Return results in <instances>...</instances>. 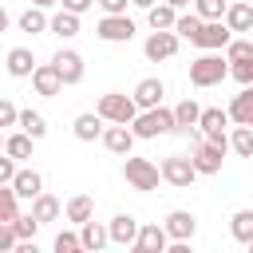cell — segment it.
<instances>
[{
  "instance_id": "1",
  "label": "cell",
  "mask_w": 253,
  "mask_h": 253,
  "mask_svg": "<svg viewBox=\"0 0 253 253\" xmlns=\"http://www.w3.org/2000/svg\"><path fill=\"white\" fill-rule=\"evenodd\" d=\"M130 130H134V138H158V134H170V130H178V123H174V107H150V111H138L134 115V123H130Z\"/></svg>"
},
{
  "instance_id": "2",
  "label": "cell",
  "mask_w": 253,
  "mask_h": 253,
  "mask_svg": "<svg viewBox=\"0 0 253 253\" xmlns=\"http://www.w3.org/2000/svg\"><path fill=\"white\" fill-rule=\"evenodd\" d=\"M225 75H229V59H225L221 51H202V55L190 63V83H194V87H217Z\"/></svg>"
},
{
  "instance_id": "3",
  "label": "cell",
  "mask_w": 253,
  "mask_h": 253,
  "mask_svg": "<svg viewBox=\"0 0 253 253\" xmlns=\"http://www.w3.org/2000/svg\"><path fill=\"white\" fill-rule=\"evenodd\" d=\"M99 115H103V123H134V115H138V103H134V95H123V91H107L103 99H99V107H95Z\"/></svg>"
},
{
  "instance_id": "4",
  "label": "cell",
  "mask_w": 253,
  "mask_h": 253,
  "mask_svg": "<svg viewBox=\"0 0 253 253\" xmlns=\"http://www.w3.org/2000/svg\"><path fill=\"white\" fill-rule=\"evenodd\" d=\"M123 178H126V186H134V190H158L162 170H158L150 158H134V154H126V162H123Z\"/></svg>"
},
{
  "instance_id": "5",
  "label": "cell",
  "mask_w": 253,
  "mask_h": 253,
  "mask_svg": "<svg viewBox=\"0 0 253 253\" xmlns=\"http://www.w3.org/2000/svg\"><path fill=\"white\" fill-rule=\"evenodd\" d=\"M158 170H162V182H170L174 190H186V186H194V178H198V166H194V158H186V154H166Z\"/></svg>"
},
{
  "instance_id": "6",
  "label": "cell",
  "mask_w": 253,
  "mask_h": 253,
  "mask_svg": "<svg viewBox=\"0 0 253 253\" xmlns=\"http://www.w3.org/2000/svg\"><path fill=\"white\" fill-rule=\"evenodd\" d=\"M225 126H229V111H221V107H202V119H198L202 138H210V142H217V146L229 150V134H225Z\"/></svg>"
},
{
  "instance_id": "7",
  "label": "cell",
  "mask_w": 253,
  "mask_h": 253,
  "mask_svg": "<svg viewBox=\"0 0 253 253\" xmlns=\"http://www.w3.org/2000/svg\"><path fill=\"white\" fill-rule=\"evenodd\" d=\"M178 43H182V36H178L174 28H162V32H150V36H146L142 55H146L150 63H162V59H170V55L178 51Z\"/></svg>"
},
{
  "instance_id": "8",
  "label": "cell",
  "mask_w": 253,
  "mask_h": 253,
  "mask_svg": "<svg viewBox=\"0 0 253 253\" xmlns=\"http://www.w3.org/2000/svg\"><path fill=\"white\" fill-rule=\"evenodd\" d=\"M95 36L103 40V43H126L130 36H134V20L123 12V16H103L99 24H95Z\"/></svg>"
},
{
  "instance_id": "9",
  "label": "cell",
  "mask_w": 253,
  "mask_h": 253,
  "mask_svg": "<svg viewBox=\"0 0 253 253\" xmlns=\"http://www.w3.org/2000/svg\"><path fill=\"white\" fill-rule=\"evenodd\" d=\"M229 40H233V32H229L225 20H206L202 32L194 36V47H202V51H225Z\"/></svg>"
},
{
  "instance_id": "10",
  "label": "cell",
  "mask_w": 253,
  "mask_h": 253,
  "mask_svg": "<svg viewBox=\"0 0 253 253\" xmlns=\"http://www.w3.org/2000/svg\"><path fill=\"white\" fill-rule=\"evenodd\" d=\"M190 158H194L198 174H217V170H221V162H225V146H217V142H210V138H198Z\"/></svg>"
},
{
  "instance_id": "11",
  "label": "cell",
  "mask_w": 253,
  "mask_h": 253,
  "mask_svg": "<svg viewBox=\"0 0 253 253\" xmlns=\"http://www.w3.org/2000/svg\"><path fill=\"white\" fill-rule=\"evenodd\" d=\"M32 87H36V95L55 99L67 83H63V75H59V67H55V63H36V71H32Z\"/></svg>"
},
{
  "instance_id": "12",
  "label": "cell",
  "mask_w": 253,
  "mask_h": 253,
  "mask_svg": "<svg viewBox=\"0 0 253 253\" xmlns=\"http://www.w3.org/2000/svg\"><path fill=\"white\" fill-rule=\"evenodd\" d=\"M130 249H134V253H166V249H170L166 225H138V237H134Z\"/></svg>"
},
{
  "instance_id": "13",
  "label": "cell",
  "mask_w": 253,
  "mask_h": 253,
  "mask_svg": "<svg viewBox=\"0 0 253 253\" xmlns=\"http://www.w3.org/2000/svg\"><path fill=\"white\" fill-rule=\"evenodd\" d=\"M51 63L59 67V75H63V83H67V87L83 83V71H87V67H83V55H79V51H71V47H59V51L51 55Z\"/></svg>"
},
{
  "instance_id": "14",
  "label": "cell",
  "mask_w": 253,
  "mask_h": 253,
  "mask_svg": "<svg viewBox=\"0 0 253 253\" xmlns=\"http://www.w3.org/2000/svg\"><path fill=\"white\" fill-rule=\"evenodd\" d=\"M103 146H107L111 154L126 158V154L134 150V130H130L126 123H111V126H103Z\"/></svg>"
},
{
  "instance_id": "15",
  "label": "cell",
  "mask_w": 253,
  "mask_h": 253,
  "mask_svg": "<svg viewBox=\"0 0 253 253\" xmlns=\"http://www.w3.org/2000/svg\"><path fill=\"white\" fill-rule=\"evenodd\" d=\"M162 225H166V233H170V241H190V237L198 233V217H194L190 210H170Z\"/></svg>"
},
{
  "instance_id": "16",
  "label": "cell",
  "mask_w": 253,
  "mask_h": 253,
  "mask_svg": "<svg viewBox=\"0 0 253 253\" xmlns=\"http://www.w3.org/2000/svg\"><path fill=\"white\" fill-rule=\"evenodd\" d=\"M162 95H166V83H162L158 75H146V79L134 87V103H138V111L158 107V103H162Z\"/></svg>"
},
{
  "instance_id": "17",
  "label": "cell",
  "mask_w": 253,
  "mask_h": 253,
  "mask_svg": "<svg viewBox=\"0 0 253 253\" xmlns=\"http://www.w3.org/2000/svg\"><path fill=\"white\" fill-rule=\"evenodd\" d=\"M107 233H111V245H134L138 221H134L130 213H115V217L107 221Z\"/></svg>"
},
{
  "instance_id": "18",
  "label": "cell",
  "mask_w": 253,
  "mask_h": 253,
  "mask_svg": "<svg viewBox=\"0 0 253 253\" xmlns=\"http://www.w3.org/2000/svg\"><path fill=\"white\" fill-rule=\"evenodd\" d=\"M225 111H229V123H245V126H249V123H253V83H245V87L229 99Z\"/></svg>"
},
{
  "instance_id": "19",
  "label": "cell",
  "mask_w": 253,
  "mask_h": 253,
  "mask_svg": "<svg viewBox=\"0 0 253 253\" xmlns=\"http://www.w3.org/2000/svg\"><path fill=\"white\" fill-rule=\"evenodd\" d=\"M4 67H8L12 79H28V75L36 71V55H32V47H12L8 59H4Z\"/></svg>"
},
{
  "instance_id": "20",
  "label": "cell",
  "mask_w": 253,
  "mask_h": 253,
  "mask_svg": "<svg viewBox=\"0 0 253 253\" xmlns=\"http://www.w3.org/2000/svg\"><path fill=\"white\" fill-rule=\"evenodd\" d=\"M71 130H75V138H79V142H95V138H103V115H99V111L75 115Z\"/></svg>"
},
{
  "instance_id": "21",
  "label": "cell",
  "mask_w": 253,
  "mask_h": 253,
  "mask_svg": "<svg viewBox=\"0 0 253 253\" xmlns=\"http://www.w3.org/2000/svg\"><path fill=\"white\" fill-rule=\"evenodd\" d=\"M12 190H16L24 202H32L36 194H43V178H40V170H16V178H12Z\"/></svg>"
},
{
  "instance_id": "22",
  "label": "cell",
  "mask_w": 253,
  "mask_h": 253,
  "mask_svg": "<svg viewBox=\"0 0 253 253\" xmlns=\"http://www.w3.org/2000/svg\"><path fill=\"white\" fill-rule=\"evenodd\" d=\"M79 241H83V249H95V253H99L103 245H111V233H107V225H103V221H95V217H91V221H83V225H79Z\"/></svg>"
},
{
  "instance_id": "23",
  "label": "cell",
  "mask_w": 253,
  "mask_h": 253,
  "mask_svg": "<svg viewBox=\"0 0 253 253\" xmlns=\"http://www.w3.org/2000/svg\"><path fill=\"white\" fill-rule=\"evenodd\" d=\"M63 213H67V221L83 225V221H91V217H95V202H91L87 194H71V198H67V206H63Z\"/></svg>"
},
{
  "instance_id": "24",
  "label": "cell",
  "mask_w": 253,
  "mask_h": 253,
  "mask_svg": "<svg viewBox=\"0 0 253 253\" xmlns=\"http://www.w3.org/2000/svg\"><path fill=\"white\" fill-rule=\"evenodd\" d=\"M225 24H229V32H249V28H253V4H249V0L229 4V8H225Z\"/></svg>"
},
{
  "instance_id": "25",
  "label": "cell",
  "mask_w": 253,
  "mask_h": 253,
  "mask_svg": "<svg viewBox=\"0 0 253 253\" xmlns=\"http://www.w3.org/2000/svg\"><path fill=\"white\" fill-rule=\"evenodd\" d=\"M174 20H178V8H174V4H166V0L146 8V24H150L154 32H162V28H174Z\"/></svg>"
},
{
  "instance_id": "26",
  "label": "cell",
  "mask_w": 253,
  "mask_h": 253,
  "mask_svg": "<svg viewBox=\"0 0 253 253\" xmlns=\"http://www.w3.org/2000/svg\"><path fill=\"white\" fill-rule=\"evenodd\" d=\"M32 213L40 217V225H43V221H55V217L63 213V202L51 198V194H36V198H32Z\"/></svg>"
},
{
  "instance_id": "27",
  "label": "cell",
  "mask_w": 253,
  "mask_h": 253,
  "mask_svg": "<svg viewBox=\"0 0 253 253\" xmlns=\"http://www.w3.org/2000/svg\"><path fill=\"white\" fill-rule=\"evenodd\" d=\"M47 32H55L59 40H71V36H79V16L67 12V8H59V12L51 16V28H47Z\"/></svg>"
},
{
  "instance_id": "28",
  "label": "cell",
  "mask_w": 253,
  "mask_h": 253,
  "mask_svg": "<svg viewBox=\"0 0 253 253\" xmlns=\"http://www.w3.org/2000/svg\"><path fill=\"white\" fill-rule=\"evenodd\" d=\"M229 233H233V241L249 245V241H253V210H237V213L229 217Z\"/></svg>"
},
{
  "instance_id": "29",
  "label": "cell",
  "mask_w": 253,
  "mask_h": 253,
  "mask_svg": "<svg viewBox=\"0 0 253 253\" xmlns=\"http://www.w3.org/2000/svg\"><path fill=\"white\" fill-rule=\"evenodd\" d=\"M198 119H202V107H198L194 99H182V103L174 107V123H178V130H194Z\"/></svg>"
},
{
  "instance_id": "30",
  "label": "cell",
  "mask_w": 253,
  "mask_h": 253,
  "mask_svg": "<svg viewBox=\"0 0 253 253\" xmlns=\"http://www.w3.org/2000/svg\"><path fill=\"white\" fill-rule=\"evenodd\" d=\"M32 142H36V138H32L28 130H16V134L4 138V150H8L16 162H24V158H32Z\"/></svg>"
},
{
  "instance_id": "31",
  "label": "cell",
  "mask_w": 253,
  "mask_h": 253,
  "mask_svg": "<svg viewBox=\"0 0 253 253\" xmlns=\"http://www.w3.org/2000/svg\"><path fill=\"white\" fill-rule=\"evenodd\" d=\"M229 150H233V154H241V158H253V126L237 123V126H233V134H229Z\"/></svg>"
},
{
  "instance_id": "32",
  "label": "cell",
  "mask_w": 253,
  "mask_h": 253,
  "mask_svg": "<svg viewBox=\"0 0 253 253\" xmlns=\"http://www.w3.org/2000/svg\"><path fill=\"white\" fill-rule=\"evenodd\" d=\"M16 126H20V130H28L36 142L47 134V119H43L40 111H32V107H28V111H20V123H16Z\"/></svg>"
},
{
  "instance_id": "33",
  "label": "cell",
  "mask_w": 253,
  "mask_h": 253,
  "mask_svg": "<svg viewBox=\"0 0 253 253\" xmlns=\"http://www.w3.org/2000/svg\"><path fill=\"white\" fill-rule=\"evenodd\" d=\"M43 12H47V8H28V12L20 16V32H32V36L47 32V28H51V20H47Z\"/></svg>"
},
{
  "instance_id": "34",
  "label": "cell",
  "mask_w": 253,
  "mask_h": 253,
  "mask_svg": "<svg viewBox=\"0 0 253 253\" xmlns=\"http://www.w3.org/2000/svg\"><path fill=\"white\" fill-rule=\"evenodd\" d=\"M202 24H206V20H202L198 12H178V20H174V32H178L182 40H190V43H194V36L202 32Z\"/></svg>"
},
{
  "instance_id": "35",
  "label": "cell",
  "mask_w": 253,
  "mask_h": 253,
  "mask_svg": "<svg viewBox=\"0 0 253 253\" xmlns=\"http://www.w3.org/2000/svg\"><path fill=\"white\" fill-rule=\"evenodd\" d=\"M20 213V194L12 186H0V221H16Z\"/></svg>"
},
{
  "instance_id": "36",
  "label": "cell",
  "mask_w": 253,
  "mask_h": 253,
  "mask_svg": "<svg viewBox=\"0 0 253 253\" xmlns=\"http://www.w3.org/2000/svg\"><path fill=\"white\" fill-rule=\"evenodd\" d=\"M16 233H20V241H36V233H40V217L36 213H16Z\"/></svg>"
},
{
  "instance_id": "37",
  "label": "cell",
  "mask_w": 253,
  "mask_h": 253,
  "mask_svg": "<svg viewBox=\"0 0 253 253\" xmlns=\"http://www.w3.org/2000/svg\"><path fill=\"white\" fill-rule=\"evenodd\" d=\"M225 0H194V12L202 16V20H225Z\"/></svg>"
},
{
  "instance_id": "38",
  "label": "cell",
  "mask_w": 253,
  "mask_h": 253,
  "mask_svg": "<svg viewBox=\"0 0 253 253\" xmlns=\"http://www.w3.org/2000/svg\"><path fill=\"white\" fill-rule=\"evenodd\" d=\"M225 59H229V63L253 59V40H229V43H225Z\"/></svg>"
},
{
  "instance_id": "39",
  "label": "cell",
  "mask_w": 253,
  "mask_h": 253,
  "mask_svg": "<svg viewBox=\"0 0 253 253\" xmlns=\"http://www.w3.org/2000/svg\"><path fill=\"white\" fill-rule=\"evenodd\" d=\"M75 249H83L79 233H71V229H59V233H55V253H75Z\"/></svg>"
},
{
  "instance_id": "40",
  "label": "cell",
  "mask_w": 253,
  "mask_h": 253,
  "mask_svg": "<svg viewBox=\"0 0 253 253\" xmlns=\"http://www.w3.org/2000/svg\"><path fill=\"white\" fill-rule=\"evenodd\" d=\"M16 123H20V111H16V103L0 95V130H4V126H16Z\"/></svg>"
},
{
  "instance_id": "41",
  "label": "cell",
  "mask_w": 253,
  "mask_h": 253,
  "mask_svg": "<svg viewBox=\"0 0 253 253\" xmlns=\"http://www.w3.org/2000/svg\"><path fill=\"white\" fill-rule=\"evenodd\" d=\"M16 158L8 154V150H0V186H12V178H16Z\"/></svg>"
},
{
  "instance_id": "42",
  "label": "cell",
  "mask_w": 253,
  "mask_h": 253,
  "mask_svg": "<svg viewBox=\"0 0 253 253\" xmlns=\"http://www.w3.org/2000/svg\"><path fill=\"white\" fill-rule=\"evenodd\" d=\"M16 241H20V233H16V225H12V221H0V253H8V249H16Z\"/></svg>"
},
{
  "instance_id": "43",
  "label": "cell",
  "mask_w": 253,
  "mask_h": 253,
  "mask_svg": "<svg viewBox=\"0 0 253 253\" xmlns=\"http://www.w3.org/2000/svg\"><path fill=\"white\" fill-rule=\"evenodd\" d=\"M229 75H233L241 87H245V83H253V59H241V63H233V67H229Z\"/></svg>"
},
{
  "instance_id": "44",
  "label": "cell",
  "mask_w": 253,
  "mask_h": 253,
  "mask_svg": "<svg viewBox=\"0 0 253 253\" xmlns=\"http://www.w3.org/2000/svg\"><path fill=\"white\" fill-rule=\"evenodd\" d=\"M95 4H99V8H103V16H123V12H126V4H130V0H95Z\"/></svg>"
},
{
  "instance_id": "45",
  "label": "cell",
  "mask_w": 253,
  "mask_h": 253,
  "mask_svg": "<svg viewBox=\"0 0 253 253\" xmlns=\"http://www.w3.org/2000/svg\"><path fill=\"white\" fill-rule=\"evenodd\" d=\"M59 4H63L67 12H75V16H83L87 8H95V0H59Z\"/></svg>"
},
{
  "instance_id": "46",
  "label": "cell",
  "mask_w": 253,
  "mask_h": 253,
  "mask_svg": "<svg viewBox=\"0 0 253 253\" xmlns=\"http://www.w3.org/2000/svg\"><path fill=\"white\" fill-rule=\"evenodd\" d=\"M166 4H174L178 12H182V8H190V0H166Z\"/></svg>"
},
{
  "instance_id": "47",
  "label": "cell",
  "mask_w": 253,
  "mask_h": 253,
  "mask_svg": "<svg viewBox=\"0 0 253 253\" xmlns=\"http://www.w3.org/2000/svg\"><path fill=\"white\" fill-rule=\"evenodd\" d=\"M36 8H51V4H59V0H32Z\"/></svg>"
},
{
  "instance_id": "48",
  "label": "cell",
  "mask_w": 253,
  "mask_h": 253,
  "mask_svg": "<svg viewBox=\"0 0 253 253\" xmlns=\"http://www.w3.org/2000/svg\"><path fill=\"white\" fill-rule=\"evenodd\" d=\"M4 28H8V12L0 8V32H4Z\"/></svg>"
},
{
  "instance_id": "49",
  "label": "cell",
  "mask_w": 253,
  "mask_h": 253,
  "mask_svg": "<svg viewBox=\"0 0 253 253\" xmlns=\"http://www.w3.org/2000/svg\"><path fill=\"white\" fill-rule=\"evenodd\" d=\"M130 4H138V8H150V4H158V0H130Z\"/></svg>"
},
{
  "instance_id": "50",
  "label": "cell",
  "mask_w": 253,
  "mask_h": 253,
  "mask_svg": "<svg viewBox=\"0 0 253 253\" xmlns=\"http://www.w3.org/2000/svg\"><path fill=\"white\" fill-rule=\"evenodd\" d=\"M0 150H4V134H0Z\"/></svg>"
},
{
  "instance_id": "51",
  "label": "cell",
  "mask_w": 253,
  "mask_h": 253,
  "mask_svg": "<svg viewBox=\"0 0 253 253\" xmlns=\"http://www.w3.org/2000/svg\"><path fill=\"white\" fill-rule=\"evenodd\" d=\"M249 40H253V28H249Z\"/></svg>"
},
{
  "instance_id": "52",
  "label": "cell",
  "mask_w": 253,
  "mask_h": 253,
  "mask_svg": "<svg viewBox=\"0 0 253 253\" xmlns=\"http://www.w3.org/2000/svg\"><path fill=\"white\" fill-rule=\"evenodd\" d=\"M249 249H253V241H249Z\"/></svg>"
},
{
  "instance_id": "53",
  "label": "cell",
  "mask_w": 253,
  "mask_h": 253,
  "mask_svg": "<svg viewBox=\"0 0 253 253\" xmlns=\"http://www.w3.org/2000/svg\"><path fill=\"white\" fill-rule=\"evenodd\" d=\"M249 126H253V123H249Z\"/></svg>"
},
{
  "instance_id": "54",
  "label": "cell",
  "mask_w": 253,
  "mask_h": 253,
  "mask_svg": "<svg viewBox=\"0 0 253 253\" xmlns=\"http://www.w3.org/2000/svg\"><path fill=\"white\" fill-rule=\"evenodd\" d=\"M249 162H253V158H249Z\"/></svg>"
},
{
  "instance_id": "55",
  "label": "cell",
  "mask_w": 253,
  "mask_h": 253,
  "mask_svg": "<svg viewBox=\"0 0 253 253\" xmlns=\"http://www.w3.org/2000/svg\"><path fill=\"white\" fill-rule=\"evenodd\" d=\"M249 4H253V0H249Z\"/></svg>"
}]
</instances>
